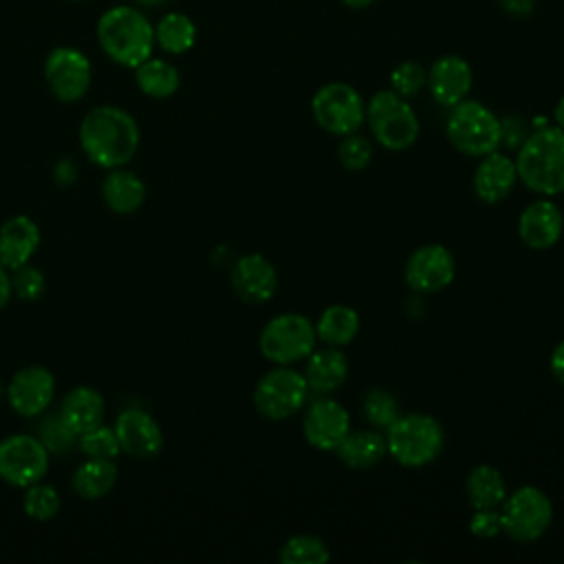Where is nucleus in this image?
I'll list each match as a JSON object with an SVG mask.
<instances>
[{"label":"nucleus","instance_id":"nucleus-1","mask_svg":"<svg viewBox=\"0 0 564 564\" xmlns=\"http://www.w3.org/2000/svg\"><path fill=\"white\" fill-rule=\"evenodd\" d=\"M139 126L130 112L117 106H97L79 123L84 154L99 167H123L137 154Z\"/></svg>","mask_w":564,"mask_h":564},{"label":"nucleus","instance_id":"nucleus-2","mask_svg":"<svg viewBox=\"0 0 564 564\" xmlns=\"http://www.w3.org/2000/svg\"><path fill=\"white\" fill-rule=\"evenodd\" d=\"M518 181L540 196L564 194V128L542 126L518 148Z\"/></svg>","mask_w":564,"mask_h":564},{"label":"nucleus","instance_id":"nucleus-3","mask_svg":"<svg viewBox=\"0 0 564 564\" xmlns=\"http://www.w3.org/2000/svg\"><path fill=\"white\" fill-rule=\"evenodd\" d=\"M97 42L115 64L134 68L152 55L154 24L141 9L117 4L101 13L97 22Z\"/></svg>","mask_w":564,"mask_h":564},{"label":"nucleus","instance_id":"nucleus-4","mask_svg":"<svg viewBox=\"0 0 564 564\" xmlns=\"http://www.w3.org/2000/svg\"><path fill=\"white\" fill-rule=\"evenodd\" d=\"M388 454L403 467H425L445 447L443 425L423 412L399 414L386 430Z\"/></svg>","mask_w":564,"mask_h":564},{"label":"nucleus","instance_id":"nucleus-5","mask_svg":"<svg viewBox=\"0 0 564 564\" xmlns=\"http://www.w3.org/2000/svg\"><path fill=\"white\" fill-rule=\"evenodd\" d=\"M445 132L449 143L467 156H485L502 143V121L474 99H463L449 108Z\"/></svg>","mask_w":564,"mask_h":564},{"label":"nucleus","instance_id":"nucleus-6","mask_svg":"<svg viewBox=\"0 0 564 564\" xmlns=\"http://www.w3.org/2000/svg\"><path fill=\"white\" fill-rule=\"evenodd\" d=\"M366 119L375 141L381 148L401 152L414 145L421 132L419 117L405 97L390 90H379L366 104Z\"/></svg>","mask_w":564,"mask_h":564},{"label":"nucleus","instance_id":"nucleus-7","mask_svg":"<svg viewBox=\"0 0 564 564\" xmlns=\"http://www.w3.org/2000/svg\"><path fill=\"white\" fill-rule=\"evenodd\" d=\"M317 344L315 324L302 313H280L260 330V352L275 366L306 359Z\"/></svg>","mask_w":564,"mask_h":564},{"label":"nucleus","instance_id":"nucleus-8","mask_svg":"<svg viewBox=\"0 0 564 564\" xmlns=\"http://www.w3.org/2000/svg\"><path fill=\"white\" fill-rule=\"evenodd\" d=\"M502 533L516 542H533L546 533L553 522L551 498L533 485L518 487L502 500Z\"/></svg>","mask_w":564,"mask_h":564},{"label":"nucleus","instance_id":"nucleus-9","mask_svg":"<svg viewBox=\"0 0 564 564\" xmlns=\"http://www.w3.org/2000/svg\"><path fill=\"white\" fill-rule=\"evenodd\" d=\"M308 399V383L304 372L289 366H275L264 372L253 388L256 410L271 421H284L300 412Z\"/></svg>","mask_w":564,"mask_h":564},{"label":"nucleus","instance_id":"nucleus-10","mask_svg":"<svg viewBox=\"0 0 564 564\" xmlns=\"http://www.w3.org/2000/svg\"><path fill=\"white\" fill-rule=\"evenodd\" d=\"M311 112L322 130L346 137L361 128L366 119V104L350 84L330 82L313 95Z\"/></svg>","mask_w":564,"mask_h":564},{"label":"nucleus","instance_id":"nucleus-11","mask_svg":"<svg viewBox=\"0 0 564 564\" xmlns=\"http://www.w3.org/2000/svg\"><path fill=\"white\" fill-rule=\"evenodd\" d=\"M48 449L37 436H7L0 441V478L13 487L40 482L48 471Z\"/></svg>","mask_w":564,"mask_h":564},{"label":"nucleus","instance_id":"nucleus-12","mask_svg":"<svg viewBox=\"0 0 564 564\" xmlns=\"http://www.w3.org/2000/svg\"><path fill=\"white\" fill-rule=\"evenodd\" d=\"M44 79L59 101H77L90 88L93 68L79 48L57 46L46 55Z\"/></svg>","mask_w":564,"mask_h":564},{"label":"nucleus","instance_id":"nucleus-13","mask_svg":"<svg viewBox=\"0 0 564 564\" xmlns=\"http://www.w3.org/2000/svg\"><path fill=\"white\" fill-rule=\"evenodd\" d=\"M456 260L452 251L438 242L421 245L410 253L403 278L414 293H438L454 282Z\"/></svg>","mask_w":564,"mask_h":564},{"label":"nucleus","instance_id":"nucleus-14","mask_svg":"<svg viewBox=\"0 0 564 564\" xmlns=\"http://www.w3.org/2000/svg\"><path fill=\"white\" fill-rule=\"evenodd\" d=\"M348 432L350 414L339 401L324 394L306 408L302 419V434L311 447L322 452H335V447Z\"/></svg>","mask_w":564,"mask_h":564},{"label":"nucleus","instance_id":"nucleus-15","mask_svg":"<svg viewBox=\"0 0 564 564\" xmlns=\"http://www.w3.org/2000/svg\"><path fill=\"white\" fill-rule=\"evenodd\" d=\"M55 397V377L44 366H26L7 386V399L15 414L35 419L44 414Z\"/></svg>","mask_w":564,"mask_h":564},{"label":"nucleus","instance_id":"nucleus-16","mask_svg":"<svg viewBox=\"0 0 564 564\" xmlns=\"http://www.w3.org/2000/svg\"><path fill=\"white\" fill-rule=\"evenodd\" d=\"M564 231L562 209L551 200V196H542L529 203L518 218V236L533 251H546L555 247Z\"/></svg>","mask_w":564,"mask_h":564},{"label":"nucleus","instance_id":"nucleus-17","mask_svg":"<svg viewBox=\"0 0 564 564\" xmlns=\"http://www.w3.org/2000/svg\"><path fill=\"white\" fill-rule=\"evenodd\" d=\"M121 452L132 458H152L163 447V432L152 414L141 408L123 410L115 421Z\"/></svg>","mask_w":564,"mask_h":564},{"label":"nucleus","instance_id":"nucleus-18","mask_svg":"<svg viewBox=\"0 0 564 564\" xmlns=\"http://www.w3.org/2000/svg\"><path fill=\"white\" fill-rule=\"evenodd\" d=\"M231 286L247 304H262L275 295L278 271L262 253H245L231 267Z\"/></svg>","mask_w":564,"mask_h":564},{"label":"nucleus","instance_id":"nucleus-19","mask_svg":"<svg viewBox=\"0 0 564 564\" xmlns=\"http://www.w3.org/2000/svg\"><path fill=\"white\" fill-rule=\"evenodd\" d=\"M471 66L458 55L438 57L427 70V86L441 106H456L471 90Z\"/></svg>","mask_w":564,"mask_h":564},{"label":"nucleus","instance_id":"nucleus-20","mask_svg":"<svg viewBox=\"0 0 564 564\" xmlns=\"http://www.w3.org/2000/svg\"><path fill=\"white\" fill-rule=\"evenodd\" d=\"M518 183L516 161L498 150L480 156V163L474 170V192L476 196L487 203L496 205L505 200Z\"/></svg>","mask_w":564,"mask_h":564},{"label":"nucleus","instance_id":"nucleus-21","mask_svg":"<svg viewBox=\"0 0 564 564\" xmlns=\"http://www.w3.org/2000/svg\"><path fill=\"white\" fill-rule=\"evenodd\" d=\"M40 247V227L29 216H13L0 227V262L15 271L26 264Z\"/></svg>","mask_w":564,"mask_h":564},{"label":"nucleus","instance_id":"nucleus-22","mask_svg":"<svg viewBox=\"0 0 564 564\" xmlns=\"http://www.w3.org/2000/svg\"><path fill=\"white\" fill-rule=\"evenodd\" d=\"M346 377H348V359L337 346L313 350L306 357L304 379L308 383V390L317 394H330L346 381Z\"/></svg>","mask_w":564,"mask_h":564},{"label":"nucleus","instance_id":"nucleus-23","mask_svg":"<svg viewBox=\"0 0 564 564\" xmlns=\"http://www.w3.org/2000/svg\"><path fill=\"white\" fill-rule=\"evenodd\" d=\"M59 414L73 427V432L79 436V434L104 423L106 403H104V397L95 388L79 386L64 397V401L59 405Z\"/></svg>","mask_w":564,"mask_h":564},{"label":"nucleus","instance_id":"nucleus-24","mask_svg":"<svg viewBox=\"0 0 564 564\" xmlns=\"http://www.w3.org/2000/svg\"><path fill=\"white\" fill-rule=\"evenodd\" d=\"M335 454L350 469H370L388 454L386 436L375 430L348 432L335 447Z\"/></svg>","mask_w":564,"mask_h":564},{"label":"nucleus","instance_id":"nucleus-25","mask_svg":"<svg viewBox=\"0 0 564 564\" xmlns=\"http://www.w3.org/2000/svg\"><path fill=\"white\" fill-rule=\"evenodd\" d=\"M101 194L115 214H134L145 200V185L134 172L112 167L101 183Z\"/></svg>","mask_w":564,"mask_h":564},{"label":"nucleus","instance_id":"nucleus-26","mask_svg":"<svg viewBox=\"0 0 564 564\" xmlns=\"http://www.w3.org/2000/svg\"><path fill=\"white\" fill-rule=\"evenodd\" d=\"M359 313L352 306L346 304H330L322 311L315 333L317 341H324L326 346H346L350 344L359 333Z\"/></svg>","mask_w":564,"mask_h":564},{"label":"nucleus","instance_id":"nucleus-27","mask_svg":"<svg viewBox=\"0 0 564 564\" xmlns=\"http://www.w3.org/2000/svg\"><path fill=\"white\" fill-rule=\"evenodd\" d=\"M465 494L474 509H498L507 498V485L494 465H476L465 480Z\"/></svg>","mask_w":564,"mask_h":564},{"label":"nucleus","instance_id":"nucleus-28","mask_svg":"<svg viewBox=\"0 0 564 564\" xmlns=\"http://www.w3.org/2000/svg\"><path fill=\"white\" fill-rule=\"evenodd\" d=\"M117 482V465L115 460L88 458L73 474V491L84 500H97L110 494Z\"/></svg>","mask_w":564,"mask_h":564},{"label":"nucleus","instance_id":"nucleus-29","mask_svg":"<svg viewBox=\"0 0 564 564\" xmlns=\"http://www.w3.org/2000/svg\"><path fill=\"white\" fill-rule=\"evenodd\" d=\"M134 82L141 88V93H145L148 97L165 99L176 93L181 84V75L174 64L150 55L139 66H134Z\"/></svg>","mask_w":564,"mask_h":564},{"label":"nucleus","instance_id":"nucleus-30","mask_svg":"<svg viewBox=\"0 0 564 564\" xmlns=\"http://www.w3.org/2000/svg\"><path fill=\"white\" fill-rule=\"evenodd\" d=\"M196 42V24L192 18L178 11H170L161 15V20L154 24V44L163 48L165 53L181 55L189 51Z\"/></svg>","mask_w":564,"mask_h":564},{"label":"nucleus","instance_id":"nucleus-31","mask_svg":"<svg viewBox=\"0 0 564 564\" xmlns=\"http://www.w3.org/2000/svg\"><path fill=\"white\" fill-rule=\"evenodd\" d=\"M278 557L282 564H326L330 560V551L322 538L300 533L284 540Z\"/></svg>","mask_w":564,"mask_h":564},{"label":"nucleus","instance_id":"nucleus-32","mask_svg":"<svg viewBox=\"0 0 564 564\" xmlns=\"http://www.w3.org/2000/svg\"><path fill=\"white\" fill-rule=\"evenodd\" d=\"M35 436L42 441V445L48 449V454H66L73 447H77V434L64 421L59 410L42 416V421L37 423Z\"/></svg>","mask_w":564,"mask_h":564},{"label":"nucleus","instance_id":"nucleus-33","mask_svg":"<svg viewBox=\"0 0 564 564\" xmlns=\"http://www.w3.org/2000/svg\"><path fill=\"white\" fill-rule=\"evenodd\" d=\"M77 447L88 458H99V460H115L121 454V445L115 434V427H106L104 423L79 434Z\"/></svg>","mask_w":564,"mask_h":564},{"label":"nucleus","instance_id":"nucleus-34","mask_svg":"<svg viewBox=\"0 0 564 564\" xmlns=\"http://www.w3.org/2000/svg\"><path fill=\"white\" fill-rule=\"evenodd\" d=\"M361 412L370 425H375L379 430H388V425L399 416V405H397V399L388 390L372 388L366 392V397L361 401Z\"/></svg>","mask_w":564,"mask_h":564},{"label":"nucleus","instance_id":"nucleus-35","mask_svg":"<svg viewBox=\"0 0 564 564\" xmlns=\"http://www.w3.org/2000/svg\"><path fill=\"white\" fill-rule=\"evenodd\" d=\"M59 494L51 487V485H44V482H33L26 487V494H24V500H22V507L26 511L29 518L33 520H51L53 516H57L59 511Z\"/></svg>","mask_w":564,"mask_h":564},{"label":"nucleus","instance_id":"nucleus-36","mask_svg":"<svg viewBox=\"0 0 564 564\" xmlns=\"http://www.w3.org/2000/svg\"><path fill=\"white\" fill-rule=\"evenodd\" d=\"M337 159L346 170L359 172V170L368 167L372 161V143L357 132L346 134V137H341L339 145H337Z\"/></svg>","mask_w":564,"mask_h":564},{"label":"nucleus","instance_id":"nucleus-37","mask_svg":"<svg viewBox=\"0 0 564 564\" xmlns=\"http://www.w3.org/2000/svg\"><path fill=\"white\" fill-rule=\"evenodd\" d=\"M427 84V70L419 62H403L390 73V86L401 97H414Z\"/></svg>","mask_w":564,"mask_h":564},{"label":"nucleus","instance_id":"nucleus-38","mask_svg":"<svg viewBox=\"0 0 564 564\" xmlns=\"http://www.w3.org/2000/svg\"><path fill=\"white\" fill-rule=\"evenodd\" d=\"M11 282H13V293L20 300H26V302L37 300L42 295V291H44V275H42V271L37 267L29 264V262L13 271Z\"/></svg>","mask_w":564,"mask_h":564},{"label":"nucleus","instance_id":"nucleus-39","mask_svg":"<svg viewBox=\"0 0 564 564\" xmlns=\"http://www.w3.org/2000/svg\"><path fill=\"white\" fill-rule=\"evenodd\" d=\"M469 531H471V535H476L480 540L496 538L498 533H502L500 511L498 509H474V513L469 518Z\"/></svg>","mask_w":564,"mask_h":564},{"label":"nucleus","instance_id":"nucleus-40","mask_svg":"<svg viewBox=\"0 0 564 564\" xmlns=\"http://www.w3.org/2000/svg\"><path fill=\"white\" fill-rule=\"evenodd\" d=\"M498 2L509 15H516V18H527L535 9V0H498Z\"/></svg>","mask_w":564,"mask_h":564},{"label":"nucleus","instance_id":"nucleus-41","mask_svg":"<svg viewBox=\"0 0 564 564\" xmlns=\"http://www.w3.org/2000/svg\"><path fill=\"white\" fill-rule=\"evenodd\" d=\"M551 372L553 377L564 386V339L551 350V359H549Z\"/></svg>","mask_w":564,"mask_h":564},{"label":"nucleus","instance_id":"nucleus-42","mask_svg":"<svg viewBox=\"0 0 564 564\" xmlns=\"http://www.w3.org/2000/svg\"><path fill=\"white\" fill-rule=\"evenodd\" d=\"M11 295H13V282H11L7 267L0 262V308H4L9 304Z\"/></svg>","mask_w":564,"mask_h":564},{"label":"nucleus","instance_id":"nucleus-43","mask_svg":"<svg viewBox=\"0 0 564 564\" xmlns=\"http://www.w3.org/2000/svg\"><path fill=\"white\" fill-rule=\"evenodd\" d=\"M555 126H560V128H564V97L557 101V106H555Z\"/></svg>","mask_w":564,"mask_h":564},{"label":"nucleus","instance_id":"nucleus-44","mask_svg":"<svg viewBox=\"0 0 564 564\" xmlns=\"http://www.w3.org/2000/svg\"><path fill=\"white\" fill-rule=\"evenodd\" d=\"M346 7H350V9H364V7H368V4H372L375 0H341Z\"/></svg>","mask_w":564,"mask_h":564},{"label":"nucleus","instance_id":"nucleus-45","mask_svg":"<svg viewBox=\"0 0 564 564\" xmlns=\"http://www.w3.org/2000/svg\"><path fill=\"white\" fill-rule=\"evenodd\" d=\"M137 4H143V7H154V4H161L165 0H134Z\"/></svg>","mask_w":564,"mask_h":564},{"label":"nucleus","instance_id":"nucleus-46","mask_svg":"<svg viewBox=\"0 0 564 564\" xmlns=\"http://www.w3.org/2000/svg\"><path fill=\"white\" fill-rule=\"evenodd\" d=\"M4 392H7V388H4V383L0 381V399H2V394H4Z\"/></svg>","mask_w":564,"mask_h":564},{"label":"nucleus","instance_id":"nucleus-47","mask_svg":"<svg viewBox=\"0 0 564 564\" xmlns=\"http://www.w3.org/2000/svg\"><path fill=\"white\" fill-rule=\"evenodd\" d=\"M70 2H84V0H70Z\"/></svg>","mask_w":564,"mask_h":564}]
</instances>
